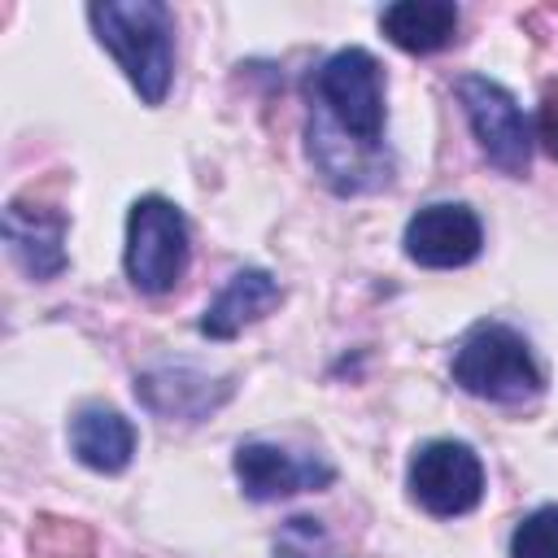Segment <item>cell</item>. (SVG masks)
Segmentation results:
<instances>
[{
    "mask_svg": "<svg viewBox=\"0 0 558 558\" xmlns=\"http://www.w3.org/2000/svg\"><path fill=\"white\" fill-rule=\"evenodd\" d=\"M458 92V105L484 148V157L510 174V179H523L527 174V161H532V126L519 109V100L488 74H462L453 83Z\"/></svg>",
    "mask_w": 558,
    "mask_h": 558,
    "instance_id": "obj_5",
    "label": "cell"
},
{
    "mask_svg": "<svg viewBox=\"0 0 558 558\" xmlns=\"http://www.w3.org/2000/svg\"><path fill=\"white\" fill-rule=\"evenodd\" d=\"M135 397L157 418L201 423L231 397V379L227 375L214 379L209 371H196V366H153V371L135 375Z\"/></svg>",
    "mask_w": 558,
    "mask_h": 558,
    "instance_id": "obj_10",
    "label": "cell"
},
{
    "mask_svg": "<svg viewBox=\"0 0 558 558\" xmlns=\"http://www.w3.org/2000/svg\"><path fill=\"white\" fill-rule=\"evenodd\" d=\"M231 466H235L244 497H253V501H283V497H296L310 488L318 493L336 480V466L323 462L318 453H292L270 440H244L235 449Z\"/></svg>",
    "mask_w": 558,
    "mask_h": 558,
    "instance_id": "obj_8",
    "label": "cell"
},
{
    "mask_svg": "<svg viewBox=\"0 0 558 558\" xmlns=\"http://www.w3.org/2000/svg\"><path fill=\"white\" fill-rule=\"evenodd\" d=\"M414 506L436 519L471 514L484 497V462L466 440H427L414 449L405 471Z\"/></svg>",
    "mask_w": 558,
    "mask_h": 558,
    "instance_id": "obj_6",
    "label": "cell"
},
{
    "mask_svg": "<svg viewBox=\"0 0 558 558\" xmlns=\"http://www.w3.org/2000/svg\"><path fill=\"white\" fill-rule=\"evenodd\" d=\"M379 31L401 52L427 57L458 39V4L449 0H397L379 13Z\"/></svg>",
    "mask_w": 558,
    "mask_h": 558,
    "instance_id": "obj_13",
    "label": "cell"
},
{
    "mask_svg": "<svg viewBox=\"0 0 558 558\" xmlns=\"http://www.w3.org/2000/svg\"><path fill=\"white\" fill-rule=\"evenodd\" d=\"M510 558H558V506H541L514 527Z\"/></svg>",
    "mask_w": 558,
    "mask_h": 558,
    "instance_id": "obj_15",
    "label": "cell"
},
{
    "mask_svg": "<svg viewBox=\"0 0 558 558\" xmlns=\"http://www.w3.org/2000/svg\"><path fill=\"white\" fill-rule=\"evenodd\" d=\"M314 118L327 122L336 135L379 153L388 105H384V65L366 48H340L331 52L314 74Z\"/></svg>",
    "mask_w": 558,
    "mask_h": 558,
    "instance_id": "obj_3",
    "label": "cell"
},
{
    "mask_svg": "<svg viewBox=\"0 0 558 558\" xmlns=\"http://www.w3.org/2000/svg\"><path fill=\"white\" fill-rule=\"evenodd\" d=\"M283 301V288L270 270L262 266H244L227 279V288L205 305L201 314V336L209 340H235L244 327H253L257 318H266L275 305Z\"/></svg>",
    "mask_w": 558,
    "mask_h": 558,
    "instance_id": "obj_11",
    "label": "cell"
},
{
    "mask_svg": "<svg viewBox=\"0 0 558 558\" xmlns=\"http://www.w3.org/2000/svg\"><path fill=\"white\" fill-rule=\"evenodd\" d=\"M70 453L87 471L118 475L135 458V427H131V418L122 410L100 405V401H87L70 418Z\"/></svg>",
    "mask_w": 558,
    "mask_h": 558,
    "instance_id": "obj_12",
    "label": "cell"
},
{
    "mask_svg": "<svg viewBox=\"0 0 558 558\" xmlns=\"http://www.w3.org/2000/svg\"><path fill=\"white\" fill-rule=\"evenodd\" d=\"M187 257H192V231L183 209L166 196H140L126 209V248H122V266L135 292L144 296L174 292L179 279L187 275Z\"/></svg>",
    "mask_w": 558,
    "mask_h": 558,
    "instance_id": "obj_4",
    "label": "cell"
},
{
    "mask_svg": "<svg viewBox=\"0 0 558 558\" xmlns=\"http://www.w3.org/2000/svg\"><path fill=\"white\" fill-rule=\"evenodd\" d=\"M275 558H349L314 514H292L275 536Z\"/></svg>",
    "mask_w": 558,
    "mask_h": 558,
    "instance_id": "obj_14",
    "label": "cell"
},
{
    "mask_svg": "<svg viewBox=\"0 0 558 558\" xmlns=\"http://www.w3.org/2000/svg\"><path fill=\"white\" fill-rule=\"evenodd\" d=\"M65 227L70 218L52 205H26V196H13L4 205V244L9 257L35 279L48 283L65 270Z\"/></svg>",
    "mask_w": 558,
    "mask_h": 558,
    "instance_id": "obj_9",
    "label": "cell"
},
{
    "mask_svg": "<svg viewBox=\"0 0 558 558\" xmlns=\"http://www.w3.org/2000/svg\"><path fill=\"white\" fill-rule=\"evenodd\" d=\"M532 140L558 161V78L554 83H545V92H541V105H536V131H532Z\"/></svg>",
    "mask_w": 558,
    "mask_h": 558,
    "instance_id": "obj_16",
    "label": "cell"
},
{
    "mask_svg": "<svg viewBox=\"0 0 558 558\" xmlns=\"http://www.w3.org/2000/svg\"><path fill=\"white\" fill-rule=\"evenodd\" d=\"M453 384L480 401L493 405H523L532 397H541L545 388V371L532 353V344L497 318H484L475 327H466V336L453 349Z\"/></svg>",
    "mask_w": 558,
    "mask_h": 558,
    "instance_id": "obj_2",
    "label": "cell"
},
{
    "mask_svg": "<svg viewBox=\"0 0 558 558\" xmlns=\"http://www.w3.org/2000/svg\"><path fill=\"white\" fill-rule=\"evenodd\" d=\"M87 22L144 105H161L174 78V13L161 0H96Z\"/></svg>",
    "mask_w": 558,
    "mask_h": 558,
    "instance_id": "obj_1",
    "label": "cell"
},
{
    "mask_svg": "<svg viewBox=\"0 0 558 558\" xmlns=\"http://www.w3.org/2000/svg\"><path fill=\"white\" fill-rule=\"evenodd\" d=\"M405 257L427 270H458L480 257L484 248V222L462 201H432L405 222Z\"/></svg>",
    "mask_w": 558,
    "mask_h": 558,
    "instance_id": "obj_7",
    "label": "cell"
}]
</instances>
